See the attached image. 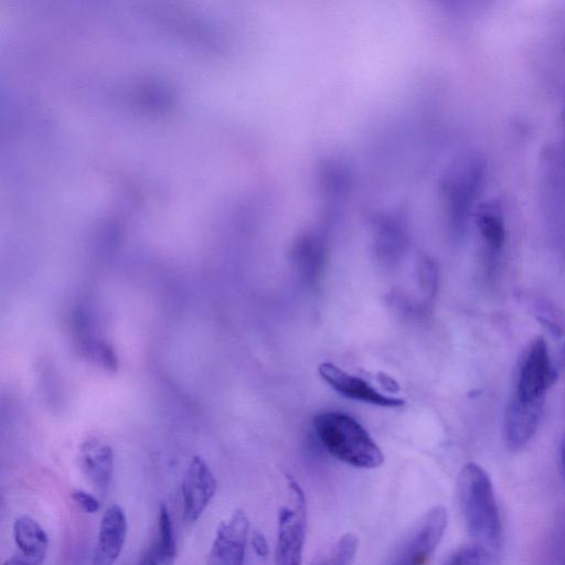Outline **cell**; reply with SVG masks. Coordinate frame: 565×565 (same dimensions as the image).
<instances>
[{"mask_svg": "<svg viewBox=\"0 0 565 565\" xmlns=\"http://www.w3.org/2000/svg\"><path fill=\"white\" fill-rule=\"evenodd\" d=\"M543 169L565 186V104L559 138L553 149L547 152Z\"/></svg>", "mask_w": 565, "mask_h": 565, "instance_id": "cell-17", "label": "cell"}, {"mask_svg": "<svg viewBox=\"0 0 565 565\" xmlns=\"http://www.w3.org/2000/svg\"><path fill=\"white\" fill-rule=\"evenodd\" d=\"M12 533L22 558L31 565H41L49 548V536L41 524L29 515H20L13 522Z\"/></svg>", "mask_w": 565, "mask_h": 565, "instance_id": "cell-13", "label": "cell"}, {"mask_svg": "<svg viewBox=\"0 0 565 565\" xmlns=\"http://www.w3.org/2000/svg\"><path fill=\"white\" fill-rule=\"evenodd\" d=\"M313 425L322 446L338 460L363 469L383 463L381 449L353 417L341 412H324L315 417Z\"/></svg>", "mask_w": 565, "mask_h": 565, "instance_id": "cell-2", "label": "cell"}, {"mask_svg": "<svg viewBox=\"0 0 565 565\" xmlns=\"http://www.w3.org/2000/svg\"><path fill=\"white\" fill-rule=\"evenodd\" d=\"M250 544L259 557H266L268 555V543L263 533L254 532L250 539Z\"/></svg>", "mask_w": 565, "mask_h": 565, "instance_id": "cell-19", "label": "cell"}, {"mask_svg": "<svg viewBox=\"0 0 565 565\" xmlns=\"http://www.w3.org/2000/svg\"><path fill=\"white\" fill-rule=\"evenodd\" d=\"M249 522L242 509L222 521L215 532L206 565H243Z\"/></svg>", "mask_w": 565, "mask_h": 565, "instance_id": "cell-7", "label": "cell"}, {"mask_svg": "<svg viewBox=\"0 0 565 565\" xmlns=\"http://www.w3.org/2000/svg\"><path fill=\"white\" fill-rule=\"evenodd\" d=\"M217 488L214 473L200 456H194L182 480L183 520L193 524L205 511Z\"/></svg>", "mask_w": 565, "mask_h": 565, "instance_id": "cell-6", "label": "cell"}, {"mask_svg": "<svg viewBox=\"0 0 565 565\" xmlns=\"http://www.w3.org/2000/svg\"><path fill=\"white\" fill-rule=\"evenodd\" d=\"M175 557L177 543L171 515L167 505L161 504L153 541L132 565H173Z\"/></svg>", "mask_w": 565, "mask_h": 565, "instance_id": "cell-12", "label": "cell"}, {"mask_svg": "<svg viewBox=\"0 0 565 565\" xmlns=\"http://www.w3.org/2000/svg\"><path fill=\"white\" fill-rule=\"evenodd\" d=\"M544 399H526L511 394L503 417V438L511 450L523 448L535 435L542 413Z\"/></svg>", "mask_w": 565, "mask_h": 565, "instance_id": "cell-8", "label": "cell"}, {"mask_svg": "<svg viewBox=\"0 0 565 565\" xmlns=\"http://www.w3.org/2000/svg\"><path fill=\"white\" fill-rule=\"evenodd\" d=\"M71 497L75 504L85 513L94 514L100 510L98 498L85 490L75 489Z\"/></svg>", "mask_w": 565, "mask_h": 565, "instance_id": "cell-18", "label": "cell"}, {"mask_svg": "<svg viewBox=\"0 0 565 565\" xmlns=\"http://www.w3.org/2000/svg\"><path fill=\"white\" fill-rule=\"evenodd\" d=\"M443 565H499L494 552L478 543L466 544L454 551Z\"/></svg>", "mask_w": 565, "mask_h": 565, "instance_id": "cell-15", "label": "cell"}, {"mask_svg": "<svg viewBox=\"0 0 565 565\" xmlns=\"http://www.w3.org/2000/svg\"><path fill=\"white\" fill-rule=\"evenodd\" d=\"M559 470L563 479L565 480V436L562 438L558 451Z\"/></svg>", "mask_w": 565, "mask_h": 565, "instance_id": "cell-20", "label": "cell"}, {"mask_svg": "<svg viewBox=\"0 0 565 565\" xmlns=\"http://www.w3.org/2000/svg\"><path fill=\"white\" fill-rule=\"evenodd\" d=\"M457 494L466 529L475 543L495 551L501 545L502 524L492 481L475 462L462 467Z\"/></svg>", "mask_w": 565, "mask_h": 565, "instance_id": "cell-1", "label": "cell"}, {"mask_svg": "<svg viewBox=\"0 0 565 565\" xmlns=\"http://www.w3.org/2000/svg\"><path fill=\"white\" fill-rule=\"evenodd\" d=\"M447 521L445 507L429 509L402 541L388 565H426L445 533Z\"/></svg>", "mask_w": 565, "mask_h": 565, "instance_id": "cell-4", "label": "cell"}, {"mask_svg": "<svg viewBox=\"0 0 565 565\" xmlns=\"http://www.w3.org/2000/svg\"><path fill=\"white\" fill-rule=\"evenodd\" d=\"M3 565H31V564H29L26 561H24L21 557H11V558H8L3 563Z\"/></svg>", "mask_w": 565, "mask_h": 565, "instance_id": "cell-21", "label": "cell"}, {"mask_svg": "<svg viewBox=\"0 0 565 565\" xmlns=\"http://www.w3.org/2000/svg\"><path fill=\"white\" fill-rule=\"evenodd\" d=\"M82 473L100 495H105L113 477L114 456L109 445L89 439L82 444L78 452Z\"/></svg>", "mask_w": 565, "mask_h": 565, "instance_id": "cell-11", "label": "cell"}, {"mask_svg": "<svg viewBox=\"0 0 565 565\" xmlns=\"http://www.w3.org/2000/svg\"><path fill=\"white\" fill-rule=\"evenodd\" d=\"M320 376L340 395L382 407H399L403 398L384 395L361 377L354 376L331 362L318 367Z\"/></svg>", "mask_w": 565, "mask_h": 565, "instance_id": "cell-9", "label": "cell"}, {"mask_svg": "<svg viewBox=\"0 0 565 565\" xmlns=\"http://www.w3.org/2000/svg\"><path fill=\"white\" fill-rule=\"evenodd\" d=\"M127 529V518L122 508L118 504L109 505L99 523L92 565L116 563L125 544Z\"/></svg>", "mask_w": 565, "mask_h": 565, "instance_id": "cell-10", "label": "cell"}, {"mask_svg": "<svg viewBox=\"0 0 565 565\" xmlns=\"http://www.w3.org/2000/svg\"><path fill=\"white\" fill-rule=\"evenodd\" d=\"M288 503L279 509L276 565H301L307 529L306 495L294 479L288 482Z\"/></svg>", "mask_w": 565, "mask_h": 565, "instance_id": "cell-3", "label": "cell"}, {"mask_svg": "<svg viewBox=\"0 0 565 565\" xmlns=\"http://www.w3.org/2000/svg\"><path fill=\"white\" fill-rule=\"evenodd\" d=\"M556 372L548 347L541 335L533 339L521 354L514 374L513 393L526 399H545Z\"/></svg>", "mask_w": 565, "mask_h": 565, "instance_id": "cell-5", "label": "cell"}, {"mask_svg": "<svg viewBox=\"0 0 565 565\" xmlns=\"http://www.w3.org/2000/svg\"><path fill=\"white\" fill-rule=\"evenodd\" d=\"M482 243L491 255L501 252L505 243V223L502 209L495 201L478 205L473 215Z\"/></svg>", "mask_w": 565, "mask_h": 565, "instance_id": "cell-14", "label": "cell"}, {"mask_svg": "<svg viewBox=\"0 0 565 565\" xmlns=\"http://www.w3.org/2000/svg\"><path fill=\"white\" fill-rule=\"evenodd\" d=\"M359 540L352 533L342 535L316 565H352Z\"/></svg>", "mask_w": 565, "mask_h": 565, "instance_id": "cell-16", "label": "cell"}]
</instances>
